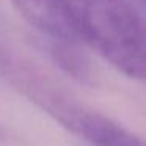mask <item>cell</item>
I'll use <instances>...</instances> for the list:
<instances>
[{
	"label": "cell",
	"instance_id": "6da1fadb",
	"mask_svg": "<svg viewBox=\"0 0 146 146\" xmlns=\"http://www.w3.org/2000/svg\"><path fill=\"white\" fill-rule=\"evenodd\" d=\"M77 41L96 50L115 69L145 79V25L126 0H64Z\"/></svg>",
	"mask_w": 146,
	"mask_h": 146
},
{
	"label": "cell",
	"instance_id": "7a4b0ae2",
	"mask_svg": "<svg viewBox=\"0 0 146 146\" xmlns=\"http://www.w3.org/2000/svg\"><path fill=\"white\" fill-rule=\"evenodd\" d=\"M11 2L19 16L42 35H47L50 39L77 41L68 17L64 0H11Z\"/></svg>",
	"mask_w": 146,
	"mask_h": 146
},
{
	"label": "cell",
	"instance_id": "3957f363",
	"mask_svg": "<svg viewBox=\"0 0 146 146\" xmlns=\"http://www.w3.org/2000/svg\"><path fill=\"white\" fill-rule=\"evenodd\" d=\"M50 55L54 61L74 80L85 85L94 83V68L80 42L52 39Z\"/></svg>",
	"mask_w": 146,
	"mask_h": 146
},
{
	"label": "cell",
	"instance_id": "277c9868",
	"mask_svg": "<svg viewBox=\"0 0 146 146\" xmlns=\"http://www.w3.org/2000/svg\"><path fill=\"white\" fill-rule=\"evenodd\" d=\"M5 143H7V135H5L3 129L0 127V146H5Z\"/></svg>",
	"mask_w": 146,
	"mask_h": 146
}]
</instances>
